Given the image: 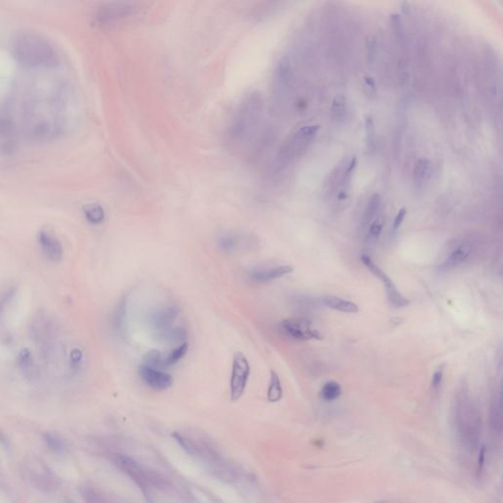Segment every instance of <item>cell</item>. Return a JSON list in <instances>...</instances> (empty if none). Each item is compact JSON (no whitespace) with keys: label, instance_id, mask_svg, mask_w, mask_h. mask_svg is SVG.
Returning <instances> with one entry per match:
<instances>
[{"label":"cell","instance_id":"26","mask_svg":"<svg viewBox=\"0 0 503 503\" xmlns=\"http://www.w3.org/2000/svg\"><path fill=\"white\" fill-rule=\"evenodd\" d=\"M189 350V343L185 342L175 347L165 358H163V368L172 367L184 358Z\"/></svg>","mask_w":503,"mask_h":503},{"label":"cell","instance_id":"31","mask_svg":"<svg viewBox=\"0 0 503 503\" xmlns=\"http://www.w3.org/2000/svg\"><path fill=\"white\" fill-rule=\"evenodd\" d=\"M333 117L337 121H341L346 115V100L343 96H337L332 103L331 106Z\"/></svg>","mask_w":503,"mask_h":503},{"label":"cell","instance_id":"15","mask_svg":"<svg viewBox=\"0 0 503 503\" xmlns=\"http://www.w3.org/2000/svg\"><path fill=\"white\" fill-rule=\"evenodd\" d=\"M128 294L123 295L118 303L116 304L112 315H111V326L115 333L123 335L126 330L127 313H128Z\"/></svg>","mask_w":503,"mask_h":503},{"label":"cell","instance_id":"9","mask_svg":"<svg viewBox=\"0 0 503 503\" xmlns=\"http://www.w3.org/2000/svg\"><path fill=\"white\" fill-rule=\"evenodd\" d=\"M361 260L363 261L364 265L370 270V272L383 283L387 298L393 307L400 309L410 305V301L400 293L391 278L370 258V256L362 255Z\"/></svg>","mask_w":503,"mask_h":503},{"label":"cell","instance_id":"36","mask_svg":"<svg viewBox=\"0 0 503 503\" xmlns=\"http://www.w3.org/2000/svg\"><path fill=\"white\" fill-rule=\"evenodd\" d=\"M442 380H443V370L442 369H439L437 370L434 376H433V380H432V386L434 388H438L442 382Z\"/></svg>","mask_w":503,"mask_h":503},{"label":"cell","instance_id":"23","mask_svg":"<svg viewBox=\"0 0 503 503\" xmlns=\"http://www.w3.org/2000/svg\"><path fill=\"white\" fill-rule=\"evenodd\" d=\"M158 337L160 340L171 343V344H182L187 342L188 339V332L185 329L183 328H171L164 332L158 334Z\"/></svg>","mask_w":503,"mask_h":503},{"label":"cell","instance_id":"14","mask_svg":"<svg viewBox=\"0 0 503 503\" xmlns=\"http://www.w3.org/2000/svg\"><path fill=\"white\" fill-rule=\"evenodd\" d=\"M38 245L50 260L57 262L63 258V247L59 240L48 230H40L37 234Z\"/></svg>","mask_w":503,"mask_h":503},{"label":"cell","instance_id":"3","mask_svg":"<svg viewBox=\"0 0 503 503\" xmlns=\"http://www.w3.org/2000/svg\"><path fill=\"white\" fill-rule=\"evenodd\" d=\"M455 425L460 439L468 449H476L481 438L482 419L478 408L471 400L466 387L457 393Z\"/></svg>","mask_w":503,"mask_h":503},{"label":"cell","instance_id":"25","mask_svg":"<svg viewBox=\"0 0 503 503\" xmlns=\"http://www.w3.org/2000/svg\"><path fill=\"white\" fill-rule=\"evenodd\" d=\"M85 217L87 221L93 225H99L104 222L105 218V212L104 208L99 204H91L84 209Z\"/></svg>","mask_w":503,"mask_h":503},{"label":"cell","instance_id":"37","mask_svg":"<svg viewBox=\"0 0 503 503\" xmlns=\"http://www.w3.org/2000/svg\"><path fill=\"white\" fill-rule=\"evenodd\" d=\"M486 462V447L482 446L480 449V455H479V461H478V473H482L484 466Z\"/></svg>","mask_w":503,"mask_h":503},{"label":"cell","instance_id":"18","mask_svg":"<svg viewBox=\"0 0 503 503\" xmlns=\"http://www.w3.org/2000/svg\"><path fill=\"white\" fill-rule=\"evenodd\" d=\"M432 170V162L428 158H420L415 166L413 171V180L415 187L418 189H423L426 183L429 181Z\"/></svg>","mask_w":503,"mask_h":503},{"label":"cell","instance_id":"22","mask_svg":"<svg viewBox=\"0 0 503 503\" xmlns=\"http://www.w3.org/2000/svg\"><path fill=\"white\" fill-rule=\"evenodd\" d=\"M283 397V389L280 378L276 371L271 370L269 375V382L267 387V400L271 403L278 402Z\"/></svg>","mask_w":503,"mask_h":503},{"label":"cell","instance_id":"34","mask_svg":"<svg viewBox=\"0 0 503 503\" xmlns=\"http://www.w3.org/2000/svg\"><path fill=\"white\" fill-rule=\"evenodd\" d=\"M406 214H407V209L405 208H400V210L398 211L397 215L395 216V219H394L393 224H392V231L393 232H396L399 229V228L401 227V225L404 222V219L406 217Z\"/></svg>","mask_w":503,"mask_h":503},{"label":"cell","instance_id":"11","mask_svg":"<svg viewBox=\"0 0 503 503\" xmlns=\"http://www.w3.org/2000/svg\"><path fill=\"white\" fill-rule=\"evenodd\" d=\"M139 376L141 380L150 388L156 391H163L169 389L173 384V377L159 369H154L141 364L139 367Z\"/></svg>","mask_w":503,"mask_h":503},{"label":"cell","instance_id":"20","mask_svg":"<svg viewBox=\"0 0 503 503\" xmlns=\"http://www.w3.org/2000/svg\"><path fill=\"white\" fill-rule=\"evenodd\" d=\"M323 302L329 308L347 313H356L359 312V307L356 303L348 301L335 296H327L323 299Z\"/></svg>","mask_w":503,"mask_h":503},{"label":"cell","instance_id":"16","mask_svg":"<svg viewBox=\"0 0 503 503\" xmlns=\"http://www.w3.org/2000/svg\"><path fill=\"white\" fill-rule=\"evenodd\" d=\"M471 247L469 245H461L457 249H455L447 258L446 260L441 263L440 269L447 271L450 269H453L454 267L458 266L465 262L467 259L470 257L471 254Z\"/></svg>","mask_w":503,"mask_h":503},{"label":"cell","instance_id":"21","mask_svg":"<svg viewBox=\"0 0 503 503\" xmlns=\"http://www.w3.org/2000/svg\"><path fill=\"white\" fill-rule=\"evenodd\" d=\"M382 206V198L379 194H375L372 196L371 200L369 201L367 207L364 208L361 225L365 229L368 228L369 225L377 218V214L381 208Z\"/></svg>","mask_w":503,"mask_h":503},{"label":"cell","instance_id":"29","mask_svg":"<svg viewBox=\"0 0 503 503\" xmlns=\"http://www.w3.org/2000/svg\"><path fill=\"white\" fill-rule=\"evenodd\" d=\"M142 364L147 365V367L154 368V369H159V370L164 369L163 368V357L158 350L149 351L145 355Z\"/></svg>","mask_w":503,"mask_h":503},{"label":"cell","instance_id":"19","mask_svg":"<svg viewBox=\"0 0 503 503\" xmlns=\"http://www.w3.org/2000/svg\"><path fill=\"white\" fill-rule=\"evenodd\" d=\"M489 423L494 433L500 434L502 431V406L500 390L494 394L490 403Z\"/></svg>","mask_w":503,"mask_h":503},{"label":"cell","instance_id":"12","mask_svg":"<svg viewBox=\"0 0 503 503\" xmlns=\"http://www.w3.org/2000/svg\"><path fill=\"white\" fill-rule=\"evenodd\" d=\"M391 28L393 32L394 38L396 40L397 47L399 49V71L401 73V78H407V44H406V35L405 30L402 23V19L398 14H393L390 17Z\"/></svg>","mask_w":503,"mask_h":503},{"label":"cell","instance_id":"10","mask_svg":"<svg viewBox=\"0 0 503 503\" xmlns=\"http://www.w3.org/2000/svg\"><path fill=\"white\" fill-rule=\"evenodd\" d=\"M179 309L174 305L163 306L156 309L149 316L150 326L158 335L173 328L172 326L179 316Z\"/></svg>","mask_w":503,"mask_h":503},{"label":"cell","instance_id":"8","mask_svg":"<svg viewBox=\"0 0 503 503\" xmlns=\"http://www.w3.org/2000/svg\"><path fill=\"white\" fill-rule=\"evenodd\" d=\"M279 329L284 335L298 341L323 339L321 332L313 328L312 322L304 317L286 318L280 323Z\"/></svg>","mask_w":503,"mask_h":503},{"label":"cell","instance_id":"35","mask_svg":"<svg viewBox=\"0 0 503 503\" xmlns=\"http://www.w3.org/2000/svg\"><path fill=\"white\" fill-rule=\"evenodd\" d=\"M172 437H173V438H174V439H175V440L180 444V446H181L183 449H184L185 451H187L188 453H192L191 448H190V446H189L188 442L186 441V439H184V437H183L180 434H178V433H176V432H175V433H173V434H172Z\"/></svg>","mask_w":503,"mask_h":503},{"label":"cell","instance_id":"28","mask_svg":"<svg viewBox=\"0 0 503 503\" xmlns=\"http://www.w3.org/2000/svg\"><path fill=\"white\" fill-rule=\"evenodd\" d=\"M342 394V387L336 382H328L321 390V397L326 401H333Z\"/></svg>","mask_w":503,"mask_h":503},{"label":"cell","instance_id":"17","mask_svg":"<svg viewBox=\"0 0 503 503\" xmlns=\"http://www.w3.org/2000/svg\"><path fill=\"white\" fill-rule=\"evenodd\" d=\"M15 144V129L12 121L7 117H0V147L11 150Z\"/></svg>","mask_w":503,"mask_h":503},{"label":"cell","instance_id":"13","mask_svg":"<svg viewBox=\"0 0 503 503\" xmlns=\"http://www.w3.org/2000/svg\"><path fill=\"white\" fill-rule=\"evenodd\" d=\"M294 270L291 265H280L274 267H256L249 272L250 279L258 284H264L279 279Z\"/></svg>","mask_w":503,"mask_h":503},{"label":"cell","instance_id":"1","mask_svg":"<svg viewBox=\"0 0 503 503\" xmlns=\"http://www.w3.org/2000/svg\"><path fill=\"white\" fill-rule=\"evenodd\" d=\"M263 99L258 90L248 93L235 107L224 137L230 150L247 148L256 138L263 115Z\"/></svg>","mask_w":503,"mask_h":503},{"label":"cell","instance_id":"40","mask_svg":"<svg viewBox=\"0 0 503 503\" xmlns=\"http://www.w3.org/2000/svg\"><path fill=\"white\" fill-rule=\"evenodd\" d=\"M0 442H2L3 444H5V443H6V437H5V435L1 433V431H0Z\"/></svg>","mask_w":503,"mask_h":503},{"label":"cell","instance_id":"32","mask_svg":"<svg viewBox=\"0 0 503 503\" xmlns=\"http://www.w3.org/2000/svg\"><path fill=\"white\" fill-rule=\"evenodd\" d=\"M384 218L382 216H380V217H377L370 225L369 227L367 228L368 229V233H367V236L369 239L371 240H377L380 235L382 234V229L384 227Z\"/></svg>","mask_w":503,"mask_h":503},{"label":"cell","instance_id":"41","mask_svg":"<svg viewBox=\"0 0 503 503\" xmlns=\"http://www.w3.org/2000/svg\"><path fill=\"white\" fill-rule=\"evenodd\" d=\"M374 503H386V502H383V501H379V502H374Z\"/></svg>","mask_w":503,"mask_h":503},{"label":"cell","instance_id":"39","mask_svg":"<svg viewBox=\"0 0 503 503\" xmlns=\"http://www.w3.org/2000/svg\"><path fill=\"white\" fill-rule=\"evenodd\" d=\"M364 83L369 87H371L372 89L376 90V83H375V80L372 77H370V76L364 77Z\"/></svg>","mask_w":503,"mask_h":503},{"label":"cell","instance_id":"38","mask_svg":"<svg viewBox=\"0 0 503 503\" xmlns=\"http://www.w3.org/2000/svg\"><path fill=\"white\" fill-rule=\"evenodd\" d=\"M371 40L369 41V44H368V50H369V57H373L375 56V53H376V48H377V43H376V40L374 38H370Z\"/></svg>","mask_w":503,"mask_h":503},{"label":"cell","instance_id":"4","mask_svg":"<svg viewBox=\"0 0 503 503\" xmlns=\"http://www.w3.org/2000/svg\"><path fill=\"white\" fill-rule=\"evenodd\" d=\"M318 129V125H309L297 130L279 149L276 160H274V168H282L296 158L313 139Z\"/></svg>","mask_w":503,"mask_h":503},{"label":"cell","instance_id":"33","mask_svg":"<svg viewBox=\"0 0 503 503\" xmlns=\"http://www.w3.org/2000/svg\"><path fill=\"white\" fill-rule=\"evenodd\" d=\"M45 442L55 452H62L64 450V443L61 439L52 434H45Z\"/></svg>","mask_w":503,"mask_h":503},{"label":"cell","instance_id":"2","mask_svg":"<svg viewBox=\"0 0 503 503\" xmlns=\"http://www.w3.org/2000/svg\"><path fill=\"white\" fill-rule=\"evenodd\" d=\"M13 54L19 63L31 68L54 67L59 61L51 41L31 31L17 34L13 40Z\"/></svg>","mask_w":503,"mask_h":503},{"label":"cell","instance_id":"27","mask_svg":"<svg viewBox=\"0 0 503 503\" xmlns=\"http://www.w3.org/2000/svg\"><path fill=\"white\" fill-rule=\"evenodd\" d=\"M364 131H365V142L369 151H374L377 146V134L375 121L371 115L365 116L364 119Z\"/></svg>","mask_w":503,"mask_h":503},{"label":"cell","instance_id":"6","mask_svg":"<svg viewBox=\"0 0 503 503\" xmlns=\"http://www.w3.org/2000/svg\"><path fill=\"white\" fill-rule=\"evenodd\" d=\"M250 373L251 367L248 358L242 352H236L233 356L229 382L230 399L232 401H237L243 396L248 384Z\"/></svg>","mask_w":503,"mask_h":503},{"label":"cell","instance_id":"5","mask_svg":"<svg viewBox=\"0 0 503 503\" xmlns=\"http://www.w3.org/2000/svg\"><path fill=\"white\" fill-rule=\"evenodd\" d=\"M139 9V4L136 2H107L98 7L95 20L100 25L107 26L133 17L138 13Z\"/></svg>","mask_w":503,"mask_h":503},{"label":"cell","instance_id":"30","mask_svg":"<svg viewBox=\"0 0 503 503\" xmlns=\"http://www.w3.org/2000/svg\"><path fill=\"white\" fill-rule=\"evenodd\" d=\"M83 359H84V354L81 349L74 348L71 351L70 359H69V369L73 375H77L80 372V370L82 368V364H83Z\"/></svg>","mask_w":503,"mask_h":503},{"label":"cell","instance_id":"24","mask_svg":"<svg viewBox=\"0 0 503 503\" xmlns=\"http://www.w3.org/2000/svg\"><path fill=\"white\" fill-rule=\"evenodd\" d=\"M16 363L23 374L32 378V374H34L35 369V362L32 352L28 348H24L19 352Z\"/></svg>","mask_w":503,"mask_h":503},{"label":"cell","instance_id":"7","mask_svg":"<svg viewBox=\"0 0 503 503\" xmlns=\"http://www.w3.org/2000/svg\"><path fill=\"white\" fill-rule=\"evenodd\" d=\"M218 249L226 254L253 252L259 249L260 240L250 232H226L217 240Z\"/></svg>","mask_w":503,"mask_h":503}]
</instances>
